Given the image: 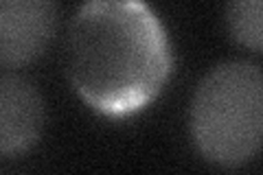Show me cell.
Wrapping results in <instances>:
<instances>
[{"label":"cell","instance_id":"3957f363","mask_svg":"<svg viewBox=\"0 0 263 175\" xmlns=\"http://www.w3.org/2000/svg\"><path fill=\"white\" fill-rule=\"evenodd\" d=\"M57 29L55 0H0V66L20 68L35 62Z\"/></svg>","mask_w":263,"mask_h":175},{"label":"cell","instance_id":"277c9868","mask_svg":"<svg viewBox=\"0 0 263 175\" xmlns=\"http://www.w3.org/2000/svg\"><path fill=\"white\" fill-rule=\"evenodd\" d=\"M44 101L31 79L15 72L0 74V155H18L40 140Z\"/></svg>","mask_w":263,"mask_h":175},{"label":"cell","instance_id":"6da1fadb","mask_svg":"<svg viewBox=\"0 0 263 175\" xmlns=\"http://www.w3.org/2000/svg\"><path fill=\"white\" fill-rule=\"evenodd\" d=\"M66 72L84 101L112 119L141 112L171 72V46L145 0H86L66 35Z\"/></svg>","mask_w":263,"mask_h":175},{"label":"cell","instance_id":"7a4b0ae2","mask_svg":"<svg viewBox=\"0 0 263 175\" xmlns=\"http://www.w3.org/2000/svg\"><path fill=\"white\" fill-rule=\"evenodd\" d=\"M263 131V79L250 62H224L204 74L191 101V134L206 160L239 166L252 160Z\"/></svg>","mask_w":263,"mask_h":175},{"label":"cell","instance_id":"5b68a950","mask_svg":"<svg viewBox=\"0 0 263 175\" xmlns=\"http://www.w3.org/2000/svg\"><path fill=\"white\" fill-rule=\"evenodd\" d=\"M228 29L241 46L259 53L263 44L261 0H228L226 7Z\"/></svg>","mask_w":263,"mask_h":175}]
</instances>
